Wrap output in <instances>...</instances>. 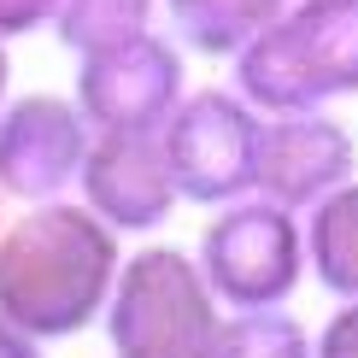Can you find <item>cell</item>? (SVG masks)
<instances>
[{"label":"cell","mask_w":358,"mask_h":358,"mask_svg":"<svg viewBox=\"0 0 358 358\" xmlns=\"http://www.w3.org/2000/svg\"><path fill=\"white\" fill-rule=\"evenodd\" d=\"M77 200L100 223H112L124 241H147L176 217L182 188L171 176L159 129H94V147L83 159Z\"/></svg>","instance_id":"obj_8"},{"label":"cell","mask_w":358,"mask_h":358,"mask_svg":"<svg viewBox=\"0 0 358 358\" xmlns=\"http://www.w3.org/2000/svg\"><path fill=\"white\" fill-rule=\"evenodd\" d=\"M182 41L165 29H141V36L117 41V48L83 53L71 94L94 129H165L176 100L188 94V65Z\"/></svg>","instance_id":"obj_6"},{"label":"cell","mask_w":358,"mask_h":358,"mask_svg":"<svg viewBox=\"0 0 358 358\" xmlns=\"http://www.w3.org/2000/svg\"><path fill=\"white\" fill-rule=\"evenodd\" d=\"M212 358H317V335H311L288 306L223 311Z\"/></svg>","instance_id":"obj_12"},{"label":"cell","mask_w":358,"mask_h":358,"mask_svg":"<svg viewBox=\"0 0 358 358\" xmlns=\"http://www.w3.org/2000/svg\"><path fill=\"white\" fill-rule=\"evenodd\" d=\"M0 358H48V341H36L24 323H12L0 311Z\"/></svg>","instance_id":"obj_16"},{"label":"cell","mask_w":358,"mask_h":358,"mask_svg":"<svg viewBox=\"0 0 358 358\" xmlns=\"http://www.w3.org/2000/svg\"><path fill=\"white\" fill-rule=\"evenodd\" d=\"M259 106L241 88H188L165 117L159 141H165L171 176L182 188V206H229L252 194V159H259Z\"/></svg>","instance_id":"obj_5"},{"label":"cell","mask_w":358,"mask_h":358,"mask_svg":"<svg viewBox=\"0 0 358 358\" xmlns=\"http://www.w3.org/2000/svg\"><path fill=\"white\" fill-rule=\"evenodd\" d=\"M194 259H200L223 311L288 306L311 282L306 212L271 200V194H241L229 206H212L200 241H194Z\"/></svg>","instance_id":"obj_4"},{"label":"cell","mask_w":358,"mask_h":358,"mask_svg":"<svg viewBox=\"0 0 358 358\" xmlns=\"http://www.w3.org/2000/svg\"><path fill=\"white\" fill-rule=\"evenodd\" d=\"M94 147V124L77 94H12L0 106V194L6 206L65 200L83 182V159Z\"/></svg>","instance_id":"obj_7"},{"label":"cell","mask_w":358,"mask_h":358,"mask_svg":"<svg viewBox=\"0 0 358 358\" xmlns=\"http://www.w3.org/2000/svg\"><path fill=\"white\" fill-rule=\"evenodd\" d=\"M124 235L77 194L18 206L0 229V311L36 341H77L112 300Z\"/></svg>","instance_id":"obj_1"},{"label":"cell","mask_w":358,"mask_h":358,"mask_svg":"<svg viewBox=\"0 0 358 358\" xmlns=\"http://www.w3.org/2000/svg\"><path fill=\"white\" fill-rule=\"evenodd\" d=\"M259 112H306L358 94V0H288L229 59Z\"/></svg>","instance_id":"obj_2"},{"label":"cell","mask_w":358,"mask_h":358,"mask_svg":"<svg viewBox=\"0 0 358 358\" xmlns=\"http://www.w3.org/2000/svg\"><path fill=\"white\" fill-rule=\"evenodd\" d=\"M53 12L59 0H0V41H24L36 36V29H53Z\"/></svg>","instance_id":"obj_14"},{"label":"cell","mask_w":358,"mask_h":358,"mask_svg":"<svg viewBox=\"0 0 358 358\" xmlns=\"http://www.w3.org/2000/svg\"><path fill=\"white\" fill-rule=\"evenodd\" d=\"M217 323L223 300L212 294L194 247L171 241L129 247L100 311L112 358H212Z\"/></svg>","instance_id":"obj_3"},{"label":"cell","mask_w":358,"mask_h":358,"mask_svg":"<svg viewBox=\"0 0 358 358\" xmlns=\"http://www.w3.org/2000/svg\"><path fill=\"white\" fill-rule=\"evenodd\" d=\"M306 259L329 300H358V176L306 212Z\"/></svg>","instance_id":"obj_10"},{"label":"cell","mask_w":358,"mask_h":358,"mask_svg":"<svg viewBox=\"0 0 358 358\" xmlns=\"http://www.w3.org/2000/svg\"><path fill=\"white\" fill-rule=\"evenodd\" d=\"M358 176V141L329 106L306 112H264L259 117V159H252V194L311 212L323 194Z\"/></svg>","instance_id":"obj_9"},{"label":"cell","mask_w":358,"mask_h":358,"mask_svg":"<svg viewBox=\"0 0 358 358\" xmlns=\"http://www.w3.org/2000/svg\"><path fill=\"white\" fill-rule=\"evenodd\" d=\"M12 100V53H6V41H0V106Z\"/></svg>","instance_id":"obj_17"},{"label":"cell","mask_w":358,"mask_h":358,"mask_svg":"<svg viewBox=\"0 0 358 358\" xmlns=\"http://www.w3.org/2000/svg\"><path fill=\"white\" fill-rule=\"evenodd\" d=\"M317 358H358V300H335L317 329Z\"/></svg>","instance_id":"obj_15"},{"label":"cell","mask_w":358,"mask_h":358,"mask_svg":"<svg viewBox=\"0 0 358 358\" xmlns=\"http://www.w3.org/2000/svg\"><path fill=\"white\" fill-rule=\"evenodd\" d=\"M288 0H159V18L188 53L235 59Z\"/></svg>","instance_id":"obj_11"},{"label":"cell","mask_w":358,"mask_h":358,"mask_svg":"<svg viewBox=\"0 0 358 358\" xmlns=\"http://www.w3.org/2000/svg\"><path fill=\"white\" fill-rule=\"evenodd\" d=\"M0 229H6V194H0Z\"/></svg>","instance_id":"obj_18"},{"label":"cell","mask_w":358,"mask_h":358,"mask_svg":"<svg viewBox=\"0 0 358 358\" xmlns=\"http://www.w3.org/2000/svg\"><path fill=\"white\" fill-rule=\"evenodd\" d=\"M141 29H159V0H59V12H53V36L77 59L117 48V41L141 36Z\"/></svg>","instance_id":"obj_13"}]
</instances>
